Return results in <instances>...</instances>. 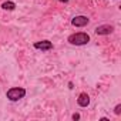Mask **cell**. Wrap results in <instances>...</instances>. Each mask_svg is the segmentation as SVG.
Listing matches in <instances>:
<instances>
[{
  "label": "cell",
  "instance_id": "8992f818",
  "mask_svg": "<svg viewBox=\"0 0 121 121\" xmlns=\"http://www.w3.org/2000/svg\"><path fill=\"white\" fill-rule=\"evenodd\" d=\"M77 103H78L80 107H87V105L90 104V97H88V94H87V93H81V94L78 95V98H77Z\"/></svg>",
  "mask_w": 121,
  "mask_h": 121
},
{
  "label": "cell",
  "instance_id": "30bf717a",
  "mask_svg": "<svg viewBox=\"0 0 121 121\" xmlns=\"http://www.w3.org/2000/svg\"><path fill=\"white\" fill-rule=\"evenodd\" d=\"M58 2H61V3H69V0H58Z\"/></svg>",
  "mask_w": 121,
  "mask_h": 121
},
{
  "label": "cell",
  "instance_id": "5b68a950",
  "mask_svg": "<svg viewBox=\"0 0 121 121\" xmlns=\"http://www.w3.org/2000/svg\"><path fill=\"white\" fill-rule=\"evenodd\" d=\"M112 30H114V27H112L111 24H101V26H98V27L95 29V34H98V36H105V34L112 33Z\"/></svg>",
  "mask_w": 121,
  "mask_h": 121
},
{
  "label": "cell",
  "instance_id": "52a82bcc",
  "mask_svg": "<svg viewBox=\"0 0 121 121\" xmlns=\"http://www.w3.org/2000/svg\"><path fill=\"white\" fill-rule=\"evenodd\" d=\"M2 7H3L4 10H14V9H16V3H13V2H4V3L2 4Z\"/></svg>",
  "mask_w": 121,
  "mask_h": 121
},
{
  "label": "cell",
  "instance_id": "277c9868",
  "mask_svg": "<svg viewBox=\"0 0 121 121\" xmlns=\"http://www.w3.org/2000/svg\"><path fill=\"white\" fill-rule=\"evenodd\" d=\"M34 48L37 50H41V51H48L53 48V43L48 41V40H41V41H37L34 43Z\"/></svg>",
  "mask_w": 121,
  "mask_h": 121
},
{
  "label": "cell",
  "instance_id": "ba28073f",
  "mask_svg": "<svg viewBox=\"0 0 121 121\" xmlns=\"http://www.w3.org/2000/svg\"><path fill=\"white\" fill-rule=\"evenodd\" d=\"M114 112H115L117 115L121 112V104H117V105H115V108H114Z\"/></svg>",
  "mask_w": 121,
  "mask_h": 121
},
{
  "label": "cell",
  "instance_id": "3957f363",
  "mask_svg": "<svg viewBox=\"0 0 121 121\" xmlns=\"http://www.w3.org/2000/svg\"><path fill=\"white\" fill-rule=\"evenodd\" d=\"M90 23V19L87 16H76L73 20H71V24L74 27H84Z\"/></svg>",
  "mask_w": 121,
  "mask_h": 121
},
{
  "label": "cell",
  "instance_id": "6da1fadb",
  "mask_svg": "<svg viewBox=\"0 0 121 121\" xmlns=\"http://www.w3.org/2000/svg\"><path fill=\"white\" fill-rule=\"evenodd\" d=\"M67 41L70 44H73V46H84V44H87L90 41V36L87 33L80 31V33H74V34L69 36Z\"/></svg>",
  "mask_w": 121,
  "mask_h": 121
},
{
  "label": "cell",
  "instance_id": "7a4b0ae2",
  "mask_svg": "<svg viewBox=\"0 0 121 121\" xmlns=\"http://www.w3.org/2000/svg\"><path fill=\"white\" fill-rule=\"evenodd\" d=\"M26 95V90L22 88V87H13L10 90H7L6 93V97L10 100V101H19L20 98H23Z\"/></svg>",
  "mask_w": 121,
  "mask_h": 121
},
{
  "label": "cell",
  "instance_id": "9c48e42d",
  "mask_svg": "<svg viewBox=\"0 0 121 121\" xmlns=\"http://www.w3.org/2000/svg\"><path fill=\"white\" fill-rule=\"evenodd\" d=\"M71 118H73L74 121H76V120H80V114H77V112H74V114L71 115Z\"/></svg>",
  "mask_w": 121,
  "mask_h": 121
}]
</instances>
